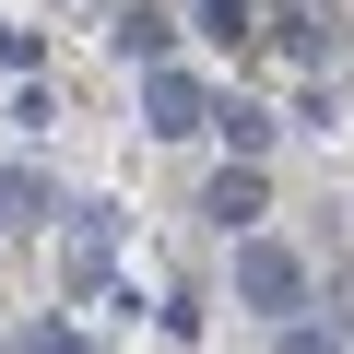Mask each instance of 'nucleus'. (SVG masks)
Here are the masks:
<instances>
[{
  "mask_svg": "<svg viewBox=\"0 0 354 354\" xmlns=\"http://www.w3.org/2000/svg\"><path fill=\"white\" fill-rule=\"evenodd\" d=\"M272 354H342V342H330V330H307V319H283V342H272Z\"/></svg>",
  "mask_w": 354,
  "mask_h": 354,
  "instance_id": "obj_10",
  "label": "nucleus"
},
{
  "mask_svg": "<svg viewBox=\"0 0 354 354\" xmlns=\"http://www.w3.org/2000/svg\"><path fill=\"white\" fill-rule=\"evenodd\" d=\"M142 130H153V142H201V130H213L201 71H177V59H165V71H142Z\"/></svg>",
  "mask_w": 354,
  "mask_h": 354,
  "instance_id": "obj_2",
  "label": "nucleus"
},
{
  "mask_svg": "<svg viewBox=\"0 0 354 354\" xmlns=\"http://www.w3.org/2000/svg\"><path fill=\"white\" fill-rule=\"evenodd\" d=\"M260 201H272V177H260V165H213V189H201V213H213V225H236V236L260 225Z\"/></svg>",
  "mask_w": 354,
  "mask_h": 354,
  "instance_id": "obj_4",
  "label": "nucleus"
},
{
  "mask_svg": "<svg viewBox=\"0 0 354 354\" xmlns=\"http://www.w3.org/2000/svg\"><path fill=\"white\" fill-rule=\"evenodd\" d=\"M189 24H201L213 48H248V36H260V0H189Z\"/></svg>",
  "mask_w": 354,
  "mask_h": 354,
  "instance_id": "obj_7",
  "label": "nucleus"
},
{
  "mask_svg": "<svg viewBox=\"0 0 354 354\" xmlns=\"http://www.w3.org/2000/svg\"><path fill=\"white\" fill-rule=\"evenodd\" d=\"M213 130H225V165H260V153H272V130H283V118H272V106H248V95H236V106H213Z\"/></svg>",
  "mask_w": 354,
  "mask_h": 354,
  "instance_id": "obj_6",
  "label": "nucleus"
},
{
  "mask_svg": "<svg viewBox=\"0 0 354 354\" xmlns=\"http://www.w3.org/2000/svg\"><path fill=\"white\" fill-rule=\"evenodd\" d=\"M295 295H307V260H295L283 236H248V248H236V307H272V319H295Z\"/></svg>",
  "mask_w": 354,
  "mask_h": 354,
  "instance_id": "obj_3",
  "label": "nucleus"
},
{
  "mask_svg": "<svg viewBox=\"0 0 354 354\" xmlns=\"http://www.w3.org/2000/svg\"><path fill=\"white\" fill-rule=\"evenodd\" d=\"M260 36H272L295 71H330V59H342V0H272Z\"/></svg>",
  "mask_w": 354,
  "mask_h": 354,
  "instance_id": "obj_1",
  "label": "nucleus"
},
{
  "mask_svg": "<svg viewBox=\"0 0 354 354\" xmlns=\"http://www.w3.org/2000/svg\"><path fill=\"white\" fill-rule=\"evenodd\" d=\"M118 48H130L142 71H165V59H177V12H153V0H118Z\"/></svg>",
  "mask_w": 354,
  "mask_h": 354,
  "instance_id": "obj_5",
  "label": "nucleus"
},
{
  "mask_svg": "<svg viewBox=\"0 0 354 354\" xmlns=\"http://www.w3.org/2000/svg\"><path fill=\"white\" fill-rule=\"evenodd\" d=\"M71 283H83V295L106 283V213H83V225H71Z\"/></svg>",
  "mask_w": 354,
  "mask_h": 354,
  "instance_id": "obj_9",
  "label": "nucleus"
},
{
  "mask_svg": "<svg viewBox=\"0 0 354 354\" xmlns=\"http://www.w3.org/2000/svg\"><path fill=\"white\" fill-rule=\"evenodd\" d=\"M48 201H59V189H48V177H36V165H0V225H36Z\"/></svg>",
  "mask_w": 354,
  "mask_h": 354,
  "instance_id": "obj_8",
  "label": "nucleus"
}]
</instances>
